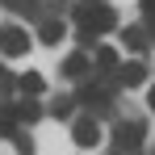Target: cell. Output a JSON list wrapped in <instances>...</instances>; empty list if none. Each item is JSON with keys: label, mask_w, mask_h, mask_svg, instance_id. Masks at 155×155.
<instances>
[{"label": "cell", "mask_w": 155, "mask_h": 155, "mask_svg": "<svg viewBox=\"0 0 155 155\" xmlns=\"http://www.w3.org/2000/svg\"><path fill=\"white\" fill-rule=\"evenodd\" d=\"M126 46H134V51H143V46H147V29L130 25V29H126Z\"/></svg>", "instance_id": "30bf717a"}, {"label": "cell", "mask_w": 155, "mask_h": 155, "mask_svg": "<svg viewBox=\"0 0 155 155\" xmlns=\"http://www.w3.org/2000/svg\"><path fill=\"white\" fill-rule=\"evenodd\" d=\"M0 4H8V8H21V13H34V8H38V0H0Z\"/></svg>", "instance_id": "7c38bea8"}, {"label": "cell", "mask_w": 155, "mask_h": 155, "mask_svg": "<svg viewBox=\"0 0 155 155\" xmlns=\"http://www.w3.org/2000/svg\"><path fill=\"white\" fill-rule=\"evenodd\" d=\"M71 138H76V147H97L101 143V126L92 117H80L76 126H71Z\"/></svg>", "instance_id": "3957f363"}, {"label": "cell", "mask_w": 155, "mask_h": 155, "mask_svg": "<svg viewBox=\"0 0 155 155\" xmlns=\"http://www.w3.org/2000/svg\"><path fill=\"white\" fill-rule=\"evenodd\" d=\"M63 71H67L71 80H80L84 71H88V59H84V54H67V63H63Z\"/></svg>", "instance_id": "ba28073f"}, {"label": "cell", "mask_w": 155, "mask_h": 155, "mask_svg": "<svg viewBox=\"0 0 155 155\" xmlns=\"http://www.w3.org/2000/svg\"><path fill=\"white\" fill-rule=\"evenodd\" d=\"M117 80L126 88H138V84H147V67L143 63H126V67H117Z\"/></svg>", "instance_id": "5b68a950"}, {"label": "cell", "mask_w": 155, "mask_h": 155, "mask_svg": "<svg viewBox=\"0 0 155 155\" xmlns=\"http://www.w3.org/2000/svg\"><path fill=\"white\" fill-rule=\"evenodd\" d=\"M80 101H84V105H105V101H109V92H105V88H84Z\"/></svg>", "instance_id": "8fae6325"}, {"label": "cell", "mask_w": 155, "mask_h": 155, "mask_svg": "<svg viewBox=\"0 0 155 155\" xmlns=\"http://www.w3.org/2000/svg\"><path fill=\"white\" fill-rule=\"evenodd\" d=\"M17 88H21V92H29V97H38V92L46 88V80L38 76V71H25V76L17 80Z\"/></svg>", "instance_id": "52a82bcc"}, {"label": "cell", "mask_w": 155, "mask_h": 155, "mask_svg": "<svg viewBox=\"0 0 155 155\" xmlns=\"http://www.w3.org/2000/svg\"><path fill=\"white\" fill-rule=\"evenodd\" d=\"M76 21L84 25V34H109V29L117 25V13H113L109 4H80Z\"/></svg>", "instance_id": "6da1fadb"}, {"label": "cell", "mask_w": 155, "mask_h": 155, "mask_svg": "<svg viewBox=\"0 0 155 155\" xmlns=\"http://www.w3.org/2000/svg\"><path fill=\"white\" fill-rule=\"evenodd\" d=\"M13 84H17V80H13V76H8V71H4V67H0V92H8Z\"/></svg>", "instance_id": "5bb4252c"}, {"label": "cell", "mask_w": 155, "mask_h": 155, "mask_svg": "<svg viewBox=\"0 0 155 155\" xmlns=\"http://www.w3.org/2000/svg\"><path fill=\"white\" fill-rule=\"evenodd\" d=\"M97 67H101V71H117V51L101 46V51H97Z\"/></svg>", "instance_id": "9c48e42d"}, {"label": "cell", "mask_w": 155, "mask_h": 155, "mask_svg": "<svg viewBox=\"0 0 155 155\" xmlns=\"http://www.w3.org/2000/svg\"><path fill=\"white\" fill-rule=\"evenodd\" d=\"M143 17H147V29H155V0H143Z\"/></svg>", "instance_id": "4fadbf2b"}, {"label": "cell", "mask_w": 155, "mask_h": 155, "mask_svg": "<svg viewBox=\"0 0 155 155\" xmlns=\"http://www.w3.org/2000/svg\"><path fill=\"white\" fill-rule=\"evenodd\" d=\"M38 38H42L46 46H59V42L67 38V29H63V21H42V29H38Z\"/></svg>", "instance_id": "8992f818"}, {"label": "cell", "mask_w": 155, "mask_h": 155, "mask_svg": "<svg viewBox=\"0 0 155 155\" xmlns=\"http://www.w3.org/2000/svg\"><path fill=\"white\" fill-rule=\"evenodd\" d=\"M147 105H151V109H155V88H151V101H147Z\"/></svg>", "instance_id": "9a60e30c"}, {"label": "cell", "mask_w": 155, "mask_h": 155, "mask_svg": "<svg viewBox=\"0 0 155 155\" xmlns=\"http://www.w3.org/2000/svg\"><path fill=\"white\" fill-rule=\"evenodd\" d=\"M113 138H117L122 147H138V143H143V122H122V126L113 130Z\"/></svg>", "instance_id": "277c9868"}, {"label": "cell", "mask_w": 155, "mask_h": 155, "mask_svg": "<svg viewBox=\"0 0 155 155\" xmlns=\"http://www.w3.org/2000/svg\"><path fill=\"white\" fill-rule=\"evenodd\" d=\"M0 51L8 54V59H21V54L29 51V38H25V29H17V25L0 29Z\"/></svg>", "instance_id": "7a4b0ae2"}]
</instances>
